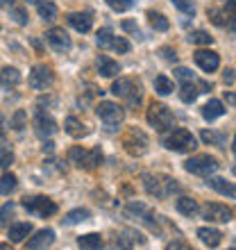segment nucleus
Wrapping results in <instances>:
<instances>
[{"instance_id":"52","label":"nucleus","mask_w":236,"mask_h":250,"mask_svg":"<svg viewBox=\"0 0 236 250\" xmlns=\"http://www.w3.org/2000/svg\"><path fill=\"white\" fill-rule=\"evenodd\" d=\"M12 5H14L12 0H0V7H5V9H9Z\"/></svg>"},{"instance_id":"45","label":"nucleus","mask_w":236,"mask_h":250,"mask_svg":"<svg viewBox=\"0 0 236 250\" xmlns=\"http://www.w3.org/2000/svg\"><path fill=\"white\" fill-rule=\"evenodd\" d=\"M166 250H193L186 241H182V239H175V241H171V244L166 246Z\"/></svg>"},{"instance_id":"10","label":"nucleus","mask_w":236,"mask_h":250,"mask_svg":"<svg viewBox=\"0 0 236 250\" xmlns=\"http://www.w3.org/2000/svg\"><path fill=\"white\" fill-rule=\"evenodd\" d=\"M27 82H30V86H32V89H37V91H46V89H50V86L55 84V73H53V68H50V66L37 64L32 71H30Z\"/></svg>"},{"instance_id":"49","label":"nucleus","mask_w":236,"mask_h":250,"mask_svg":"<svg viewBox=\"0 0 236 250\" xmlns=\"http://www.w3.org/2000/svg\"><path fill=\"white\" fill-rule=\"evenodd\" d=\"M123 30H127V32H138V30H137V23H132V21H125V23H123Z\"/></svg>"},{"instance_id":"55","label":"nucleus","mask_w":236,"mask_h":250,"mask_svg":"<svg viewBox=\"0 0 236 250\" xmlns=\"http://www.w3.org/2000/svg\"><path fill=\"white\" fill-rule=\"evenodd\" d=\"M2 132L5 130H2V119H0V137H2Z\"/></svg>"},{"instance_id":"2","label":"nucleus","mask_w":236,"mask_h":250,"mask_svg":"<svg viewBox=\"0 0 236 250\" xmlns=\"http://www.w3.org/2000/svg\"><path fill=\"white\" fill-rule=\"evenodd\" d=\"M68 162L75 164L78 168H84V171H93L102 164V150L100 148H93V150H84L82 146H73L68 150Z\"/></svg>"},{"instance_id":"56","label":"nucleus","mask_w":236,"mask_h":250,"mask_svg":"<svg viewBox=\"0 0 236 250\" xmlns=\"http://www.w3.org/2000/svg\"><path fill=\"white\" fill-rule=\"evenodd\" d=\"M27 2H34V5H37V2H39V0H27Z\"/></svg>"},{"instance_id":"4","label":"nucleus","mask_w":236,"mask_h":250,"mask_svg":"<svg viewBox=\"0 0 236 250\" xmlns=\"http://www.w3.org/2000/svg\"><path fill=\"white\" fill-rule=\"evenodd\" d=\"M184 168L193 175H200V178H211L220 168V164L214 155H193L191 159L184 162Z\"/></svg>"},{"instance_id":"48","label":"nucleus","mask_w":236,"mask_h":250,"mask_svg":"<svg viewBox=\"0 0 236 250\" xmlns=\"http://www.w3.org/2000/svg\"><path fill=\"white\" fill-rule=\"evenodd\" d=\"M223 80H225V84H232V82H234V71H232V68H227V71H225V75H223Z\"/></svg>"},{"instance_id":"31","label":"nucleus","mask_w":236,"mask_h":250,"mask_svg":"<svg viewBox=\"0 0 236 250\" xmlns=\"http://www.w3.org/2000/svg\"><path fill=\"white\" fill-rule=\"evenodd\" d=\"M91 216V211L89 209H73V211H68L64 216V225H78V223H82V221H86V218Z\"/></svg>"},{"instance_id":"51","label":"nucleus","mask_w":236,"mask_h":250,"mask_svg":"<svg viewBox=\"0 0 236 250\" xmlns=\"http://www.w3.org/2000/svg\"><path fill=\"white\" fill-rule=\"evenodd\" d=\"M41 148H43V152H53L55 150V144H53V141H46Z\"/></svg>"},{"instance_id":"32","label":"nucleus","mask_w":236,"mask_h":250,"mask_svg":"<svg viewBox=\"0 0 236 250\" xmlns=\"http://www.w3.org/2000/svg\"><path fill=\"white\" fill-rule=\"evenodd\" d=\"M148 19H150V25L155 27V30H159V32H166V30L171 27V21L159 12H148Z\"/></svg>"},{"instance_id":"43","label":"nucleus","mask_w":236,"mask_h":250,"mask_svg":"<svg viewBox=\"0 0 236 250\" xmlns=\"http://www.w3.org/2000/svg\"><path fill=\"white\" fill-rule=\"evenodd\" d=\"M175 78H179L182 82H196V75H193L189 68H182V66L175 68Z\"/></svg>"},{"instance_id":"28","label":"nucleus","mask_w":236,"mask_h":250,"mask_svg":"<svg viewBox=\"0 0 236 250\" xmlns=\"http://www.w3.org/2000/svg\"><path fill=\"white\" fill-rule=\"evenodd\" d=\"M32 234V225L30 223H16L9 228V239H12L14 244H20V241H25V237Z\"/></svg>"},{"instance_id":"23","label":"nucleus","mask_w":236,"mask_h":250,"mask_svg":"<svg viewBox=\"0 0 236 250\" xmlns=\"http://www.w3.org/2000/svg\"><path fill=\"white\" fill-rule=\"evenodd\" d=\"M134 248V232L132 230H125L120 234H116L109 246V250H132Z\"/></svg>"},{"instance_id":"9","label":"nucleus","mask_w":236,"mask_h":250,"mask_svg":"<svg viewBox=\"0 0 236 250\" xmlns=\"http://www.w3.org/2000/svg\"><path fill=\"white\" fill-rule=\"evenodd\" d=\"M96 114H98V119L102 121L107 127H116V125H120L123 119H125V109L118 105V103H112V100H102V103H98Z\"/></svg>"},{"instance_id":"35","label":"nucleus","mask_w":236,"mask_h":250,"mask_svg":"<svg viewBox=\"0 0 236 250\" xmlns=\"http://www.w3.org/2000/svg\"><path fill=\"white\" fill-rule=\"evenodd\" d=\"M112 48L116 50V53H120V55H125V53H130V41L125 39V37H114L112 39Z\"/></svg>"},{"instance_id":"21","label":"nucleus","mask_w":236,"mask_h":250,"mask_svg":"<svg viewBox=\"0 0 236 250\" xmlns=\"http://www.w3.org/2000/svg\"><path fill=\"white\" fill-rule=\"evenodd\" d=\"M175 207H177V211L182 214V216H196L197 211H200V205L193 200V198H189V196H179L175 200Z\"/></svg>"},{"instance_id":"39","label":"nucleus","mask_w":236,"mask_h":250,"mask_svg":"<svg viewBox=\"0 0 236 250\" xmlns=\"http://www.w3.org/2000/svg\"><path fill=\"white\" fill-rule=\"evenodd\" d=\"M107 5L112 7L114 12H127L134 5V0H107Z\"/></svg>"},{"instance_id":"42","label":"nucleus","mask_w":236,"mask_h":250,"mask_svg":"<svg viewBox=\"0 0 236 250\" xmlns=\"http://www.w3.org/2000/svg\"><path fill=\"white\" fill-rule=\"evenodd\" d=\"M14 162V152L9 148H0V168H9Z\"/></svg>"},{"instance_id":"18","label":"nucleus","mask_w":236,"mask_h":250,"mask_svg":"<svg viewBox=\"0 0 236 250\" xmlns=\"http://www.w3.org/2000/svg\"><path fill=\"white\" fill-rule=\"evenodd\" d=\"M197 237L202 241L204 246H209V248H218V246L223 244V232L216 230V228H200L197 230Z\"/></svg>"},{"instance_id":"19","label":"nucleus","mask_w":236,"mask_h":250,"mask_svg":"<svg viewBox=\"0 0 236 250\" xmlns=\"http://www.w3.org/2000/svg\"><path fill=\"white\" fill-rule=\"evenodd\" d=\"M64 127H66V132L71 134L73 139H82V137H86L89 134V125L86 123H82L79 119H75V116H68V119L64 121Z\"/></svg>"},{"instance_id":"24","label":"nucleus","mask_w":236,"mask_h":250,"mask_svg":"<svg viewBox=\"0 0 236 250\" xmlns=\"http://www.w3.org/2000/svg\"><path fill=\"white\" fill-rule=\"evenodd\" d=\"M78 246L79 250H102V237L98 232H89L78 239Z\"/></svg>"},{"instance_id":"16","label":"nucleus","mask_w":236,"mask_h":250,"mask_svg":"<svg viewBox=\"0 0 236 250\" xmlns=\"http://www.w3.org/2000/svg\"><path fill=\"white\" fill-rule=\"evenodd\" d=\"M66 21H68V25L73 27V30H78V32H89L93 27V19H91V14H86V12H73L66 16Z\"/></svg>"},{"instance_id":"34","label":"nucleus","mask_w":236,"mask_h":250,"mask_svg":"<svg viewBox=\"0 0 236 250\" xmlns=\"http://www.w3.org/2000/svg\"><path fill=\"white\" fill-rule=\"evenodd\" d=\"M9 16H12L19 25H27V12H25V7H20V5H12L9 7Z\"/></svg>"},{"instance_id":"1","label":"nucleus","mask_w":236,"mask_h":250,"mask_svg":"<svg viewBox=\"0 0 236 250\" xmlns=\"http://www.w3.org/2000/svg\"><path fill=\"white\" fill-rule=\"evenodd\" d=\"M141 182H143V189L155 198H166L171 193L182 191V187L177 185V180L168 178V175H157V173H143Z\"/></svg>"},{"instance_id":"30","label":"nucleus","mask_w":236,"mask_h":250,"mask_svg":"<svg viewBox=\"0 0 236 250\" xmlns=\"http://www.w3.org/2000/svg\"><path fill=\"white\" fill-rule=\"evenodd\" d=\"M16 187H19L16 175H14V173H5V175L0 178V196H9Z\"/></svg>"},{"instance_id":"12","label":"nucleus","mask_w":236,"mask_h":250,"mask_svg":"<svg viewBox=\"0 0 236 250\" xmlns=\"http://www.w3.org/2000/svg\"><path fill=\"white\" fill-rule=\"evenodd\" d=\"M46 41L50 43L53 50H57V53H68V50L73 48V41H71V37H68V32H66L64 27H53V30H48Z\"/></svg>"},{"instance_id":"47","label":"nucleus","mask_w":236,"mask_h":250,"mask_svg":"<svg viewBox=\"0 0 236 250\" xmlns=\"http://www.w3.org/2000/svg\"><path fill=\"white\" fill-rule=\"evenodd\" d=\"M161 55H164V60H168V62L177 60V53L173 50V48H161Z\"/></svg>"},{"instance_id":"36","label":"nucleus","mask_w":236,"mask_h":250,"mask_svg":"<svg viewBox=\"0 0 236 250\" xmlns=\"http://www.w3.org/2000/svg\"><path fill=\"white\" fill-rule=\"evenodd\" d=\"M25 123H27V114L23 112V109H19V112L12 116V127H14L16 132H20L23 127H25Z\"/></svg>"},{"instance_id":"6","label":"nucleus","mask_w":236,"mask_h":250,"mask_svg":"<svg viewBox=\"0 0 236 250\" xmlns=\"http://www.w3.org/2000/svg\"><path fill=\"white\" fill-rule=\"evenodd\" d=\"M112 93L118 98L127 100V105H138L141 103V86L132 78H118L112 84Z\"/></svg>"},{"instance_id":"53","label":"nucleus","mask_w":236,"mask_h":250,"mask_svg":"<svg viewBox=\"0 0 236 250\" xmlns=\"http://www.w3.org/2000/svg\"><path fill=\"white\" fill-rule=\"evenodd\" d=\"M0 250H14L9 244H0Z\"/></svg>"},{"instance_id":"15","label":"nucleus","mask_w":236,"mask_h":250,"mask_svg":"<svg viewBox=\"0 0 236 250\" xmlns=\"http://www.w3.org/2000/svg\"><path fill=\"white\" fill-rule=\"evenodd\" d=\"M34 132H37L39 137H53L55 132H57V121H55L53 116H48V114L39 112L37 119H34Z\"/></svg>"},{"instance_id":"27","label":"nucleus","mask_w":236,"mask_h":250,"mask_svg":"<svg viewBox=\"0 0 236 250\" xmlns=\"http://www.w3.org/2000/svg\"><path fill=\"white\" fill-rule=\"evenodd\" d=\"M202 93V86H200V82H184L182 89H179V98H182V103H193V100L197 98Z\"/></svg>"},{"instance_id":"44","label":"nucleus","mask_w":236,"mask_h":250,"mask_svg":"<svg viewBox=\"0 0 236 250\" xmlns=\"http://www.w3.org/2000/svg\"><path fill=\"white\" fill-rule=\"evenodd\" d=\"M202 141H204V144H220V141H223V137H220V134H216V132H211V130H204L202 132Z\"/></svg>"},{"instance_id":"11","label":"nucleus","mask_w":236,"mask_h":250,"mask_svg":"<svg viewBox=\"0 0 236 250\" xmlns=\"http://www.w3.org/2000/svg\"><path fill=\"white\" fill-rule=\"evenodd\" d=\"M200 211L209 223H230L234 216V211L223 203H207L204 207H200Z\"/></svg>"},{"instance_id":"54","label":"nucleus","mask_w":236,"mask_h":250,"mask_svg":"<svg viewBox=\"0 0 236 250\" xmlns=\"http://www.w3.org/2000/svg\"><path fill=\"white\" fill-rule=\"evenodd\" d=\"M232 150L236 152V134H234V141H232Z\"/></svg>"},{"instance_id":"7","label":"nucleus","mask_w":236,"mask_h":250,"mask_svg":"<svg viewBox=\"0 0 236 250\" xmlns=\"http://www.w3.org/2000/svg\"><path fill=\"white\" fill-rule=\"evenodd\" d=\"M148 123L157 132H166L173 125V112L164 103H155L152 100L150 107H148Z\"/></svg>"},{"instance_id":"50","label":"nucleus","mask_w":236,"mask_h":250,"mask_svg":"<svg viewBox=\"0 0 236 250\" xmlns=\"http://www.w3.org/2000/svg\"><path fill=\"white\" fill-rule=\"evenodd\" d=\"M225 100H227L230 105H234V107H236V93H232V91H225Z\"/></svg>"},{"instance_id":"5","label":"nucleus","mask_w":236,"mask_h":250,"mask_svg":"<svg viewBox=\"0 0 236 250\" xmlns=\"http://www.w3.org/2000/svg\"><path fill=\"white\" fill-rule=\"evenodd\" d=\"M148 146H150V141L145 137V132L138 130V127H130L123 134V148L132 157H143L145 152H148Z\"/></svg>"},{"instance_id":"58","label":"nucleus","mask_w":236,"mask_h":250,"mask_svg":"<svg viewBox=\"0 0 236 250\" xmlns=\"http://www.w3.org/2000/svg\"><path fill=\"white\" fill-rule=\"evenodd\" d=\"M232 250H236V248H232Z\"/></svg>"},{"instance_id":"57","label":"nucleus","mask_w":236,"mask_h":250,"mask_svg":"<svg viewBox=\"0 0 236 250\" xmlns=\"http://www.w3.org/2000/svg\"><path fill=\"white\" fill-rule=\"evenodd\" d=\"M234 173H236V166H234Z\"/></svg>"},{"instance_id":"29","label":"nucleus","mask_w":236,"mask_h":250,"mask_svg":"<svg viewBox=\"0 0 236 250\" xmlns=\"http://www.w3.org/2000/svg\"><path fill=\"white\" fill-rule=\"evenodd\" d=\"M155 91H157L159 96H171V93L175 91V82H173L171 78H166V75H159V78L155 80Z\"/></svg>"},{"instance_id":"41","label":"nucleus","mask_w":236,"mask_h":250,"mask_svg":"<svg viewBox=\"0 0 236 250\" xmlns=\"http://www.w3.org/2000/svg\"><path fill=\"white\" fill-rule=\"evenodd\" d=\"M171 2L177 7V9H182L184 14H191V16L196 14V5H193L191 0H171Z\"/></svg>"},{"instance_id":"20","label":"nucleus","mask_w":236,"mask_h":250,"mask_svg":"<svg viewBox=\"0 0 236 250\" xmlns=\"http://www.w3.org/2000/svg\"><path fill=\"white\" fill-rule=\"evenodd\" d=\"M207 185H209L214 191H218L220 196H227V198H232V200H236V185H232V182H227V180H223V178H209V182H207Z\"/></svg>"},{"instance_id":"46","label":"nucleus","mask_w":236,"mask_h":250,"mask_svg":"<svg viewBox=\"0 0 236 250\" xmlns=\"http://www.w3.org/2000/svg\"><path fill=\"white\" fill-rule=\"evenodd\" d=\"M225 12H227V16H230V19L236 21V0H227V5H225Z\"/></svg>"},{"instance_id":"40","label":"nucleus","mask_w":236,"mask_h":250,"mask_svg":"<svg viewBox=\"0 0 236 250\" xmlns=\"http://www.w3.org/2000/svg\"><path fill=\"white\" fill-rule=\"evenodd\" d=\"M209 19L216 23V25H227V21H225V16H227V12L225 9H209Z\"/></svg>"},{"instance_id":"3","label":"nucleus","mask_w":236,"mask_h":250,"mask_svg":"<svg viewBox=\"0 0 236 250\" xmlns=\"http://www.w3.org/2000/svg\"><path fill=\"white\" fill-rule=\"evenodd\" d=\"M164 146L168 150H175V152H191L196 150L197 139L186 127H175V130H171L164 137Z\"/></svg>"},{"instance_id":"8","label":"nucleus","mask_w":236,"mask_h":250,"mask_svg":"<svg viewBox=\"0 0 236 250\" xmlns=\"http://www.w3.org/2000/svg\"><path fill=\"white\" fill-rule=\"evenodd\" d=\"M23 207H25L30 214L41 216V218L57 214V203L50 200V198H46V196H25L23 198Z\"/></svg>"},{"instance_id":"13","label":"nucleus","mask_w":236,"mask_h":250,"mask_svg":"<svg viewBox=\"0 0 236 250\" xmlns=\"http://www.w3.org/2000/svg\"><path fill=\"white\" fill-rule=\"evenodd\" d=\"M193 60H196V64L200 66L204 73H214V71H218V66H220V55L214 53V50H196Z\"/></svg>"},{"instance_id":"25","label":"nucleus","mask_w":236,"mask_h":250,"mask_svg":"<svg viewBox=\"0 0 236 250\" xmlns=\"http://www.w3.org/2000/svg\"><path fill=\"white\" fill-rule=\"evenodd\" d=\"M37 9H39L41 19L48 21V23L57 21V16H59V9H57V5H55L53 0H39V2H37Z\"/></svg>"},{"instance_id":"26","label":"nucleus","mask_w":236,"mask_h":250,"mask_svg":"<svg viewBox=\"0 0 236 250\" xmlns=\"http://www.w3.org/2000/svg\"><path fill=\"white\" fill-rule=\"evenodd\" d=\"M20 82V71L19 68H14V66H5L2 71H0V84L5 86V89H12Z\"/></svg>"},{"instance_id":"22","label":"nucleus","mask_w":236,"mask_h":250,"mask_svg":"<svg viewBox=\"0 0 236 250\" xmlns=\"http://www.w3.org/2000/svg\"><path fill=\"white\" fill-rule=\"evenodd\" d=\"M225 114V105H223V100H216V98H211L207 105L202 107V119L204 121H216L220 119Z\"/></svg>"},{"instance_id":"37","label":"nucleus","mask_w":236,"mask_h":250,"mask_svg":"<svg viewBox=\"0 0 236 250\" xmlns=\"http://www.w3.org/2000/svg\"><path fill=\"white\" fill-rule=\"evenodd\" d=\"M12 214H14V203H5L0 207V228H5V225L9 223Z\"/></svg>"},{"instance_id":"33","label":"nucleus","mask_w":236,"mask_h":250,"mask_svg":"<svg viewBox=\"0 0 236 250\" xmlns=\"http://www.w3.org/2000/svg\"><path fill=\"white\" fill-rule=\"evenodd\" d=\"M189 41L193 46H211L214 37H209V32H204V30H196V32L189 34Z\"/></svg>"},{"instance_id":"17","label":"nucleus","mask_w":236,"mask_h":250,"mask_svg":"<svg viewBox=\"0 0 236 250\" xmlns=\"http://www.w3.org/2000/svg\"><path fill=\"white\" fill-rule=\"evenodd\" d=\"M96 66H98V71H100V75H102V78H116L118 73H120L118 62H114L112 57H107V55H98Z\"/></svg>"},{"instance_id":"38","label":"nucleus","mask_w":236,"mask_h":250,"mask_svg":"<svg viewBox=\"0 0 236 250\" xmlns=\"http://www.w3.org/2000/svg\"><path fill=\"white\" fill-rule=\"evenodd\" d=\"M112 39H114V34H112V30H109V27H102V30H100L98 32V46L100 48H107V46H112Z\"/></svg>"},{"instance_id":"14","label":"nucleus","mask_w":236,"mask_h":250,"mask_svg":"<svg viewBox=\"0 0 236 250\" xmlns=\"http://www.w3.org/2000/svg\"><path fill=\"white\" fill-rule=\"evenodd\" d=\"M53 241H55V230L46 228V230H39L34 237L27 239L25 248L27 250H46L48 246H53Z\"/></svg>"}]
</instances>
